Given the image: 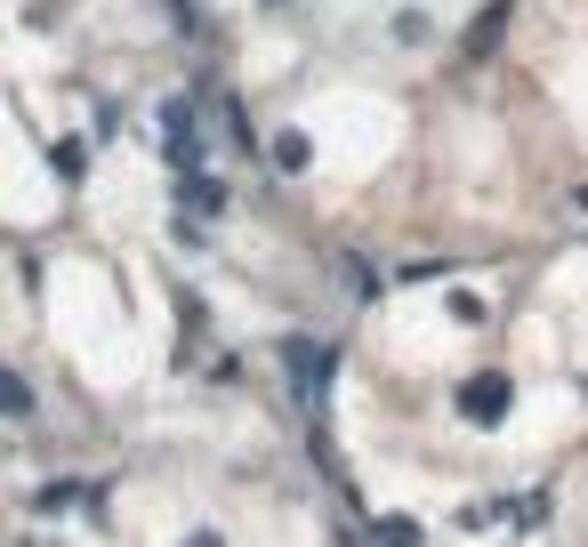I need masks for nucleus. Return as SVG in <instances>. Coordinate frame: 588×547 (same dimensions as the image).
I'll use <instances>...</instances> for the list:
<instances>
[{
    "mask_svg": "<svg viewBox=\"0 0 588 547\" xmlns=\"http://www.w3.org/2000/svg\"><path fill=\"white\" fill-rule=\"evenodd\" d=\"M500 402H509V378H476V387H468V411L476 419H492Z\"/></svg>",
    "mask_w": 588,
    "mask_h": 547,
    "instance_id": "1",
    "label": "nucleus"
}]
</instances>
